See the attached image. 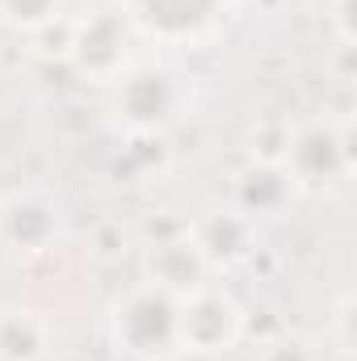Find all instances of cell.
<instances>
[{"label": "cell", "instance_id": "30bf717a", "mask_svg": "<svg viewBox=\"0 0 357 361\" xmlns=\"http://www.w3.org/2000/svg\"><path fill=\"white\" fill-rule=\"evenodd\" d=\"M290 177L282 164H257L253 173L240 177V214L244 219H257V214H273L286 197H290Z\"/></svg>", "mask_w": 357, "mask_h": 361}, {"label": "cell", "instance_id": "52a82bcc", "mask_svg": "<svg viewBox=\"0 0 357 361\" xmlns=\"http://www.w3.org/2000/svg\"><path fill=\"white\" fill-rule=\"evenodd\" d=\"M177 105V85L169 72H135L122 80V114L135 126H156L173 114Z\"/></svg>", "mask_w": 357, "mask_h": 361}, {"label": "cell", "instance_id": "6da1fadb", "mask_svg": "<svg viewBox=\"0 0 357 361\" xmlns=\"http://www.w3.org/2000/svg\"><path fill=\"white\" fill-rule=\"evenodd\" d=\"M286 177L294 189H332L349 177L353 147H349V122H311L286 143Z\"/></svg>", "mask_w": 357, "mask_h": 361}, {"label": "cell", "instance_id": "7c38bea8", "mask_svg": "<svg viewBox=\"0 0 357 361\" xmlns=\"http://www.w3.org/2000/svg\"><path fill=\"white\" fill-rule=\"evenodd\" d=\"M0 13L17 30H42L59 21V0H0Z\"/></svg>", "mask_w": 357, "mask_h": 361}, {"label": "cell", "instance_id": "8fae6325", "mask_svg": "<svg viewBox=\"0 0 357 361\" xmlns=\"http://www.w3.org/2000/svg\"><path fill=\"white\" fill-rule=\"evenodd\" d=\"M47 345V328L30 311H8L0 319V361H38Z\"/></svg>", "mask_w": 357, "mask_h": 361}, {"label": "cell", "instance_id": "8992f818", "mask_svg": "<svg viewBox=\"0 0 357 361\" xmlns=\"http://www.w3.org/2000/svg\"><path fill=\"white\" fill-rule=\"evenodd\" d=\"M68 55L80 63V72L89 76H114L126 59V38H122V21L118 17H89L85 25H72V47Z\"/></svg>", "mask_w": 357, "mask_h": 361}, {"label": "cell", "instance_id": "277c9868", "mask_svg": "<svg viewBox=\"0 0 357 361\" xmlns=\"http://www.w3.org/2000/svg\"><path fill=\"white\" fill-rule=\"evenodd\" d=\"M206 269L210 265L202 261V252H198V244H193L189 231H177L169 240H156L147 248V277H152L147 286H156V290H164L173 298H185L198 286H206Z\"/></svg>", "mask_w": 357, "mask_h": 361}, {"label": "cell", "instance_id": "ba28073f", "mask_svg": "<svg viewBox=\"0 0 357 361\" xmlns=\"http://www.w3.org/2000/svg\"><path fill=\"white\" fill-rule=\"evenodd\" d=\"M219 0H135V17L164 38L198 34L206 21H214Z\"/></svg>", "mask_w": 357, "mask_h": 361}, {"label": "cell", "instance_id": "3957f363", "mask_svg": "<svg viewBox=\"0 0 357 361\" xmlns=\"http://www.w3.org/2000/svg\"><path fill=\"white\" fill-rule=\"evenodd\" d=\"M240 307L227 290L198 286L193 294L177 298V345L193 353H214L236 341L240 332Z\"/></svg>", "mask_w": 357, "mask_h": 361}, {"label": "cell", "instance_id": "5b68a950", "mask_svg": "<svg viewBox=\"0 0 357 361\" xmlns=\"http://www.w3.org/2000/svg\"><path fill=\"white\" fill-rule=\"evenodd\" d=\"M59 231V214L51 202H42L38 193H17L0 206V240L13 244L17 252H38L55 240Z\"/></svg>", "mask_w": 357, "mask_h": 361}, {"label": "cell", "instance_id": "9c48e42d", "mask_svg": "<svg viewBox=\"0 0 357 361\" xmlns=\"http://www.w3.org/2000/svg\"><path fill=\"white\" fill-rule=\"evenodd\" d=\"M198 252L206 265H231V261H244L248 257V244H253V219H244L240 210H227V214H210L198 235H193Z\"/></svg>", "mask_w": 357, "mask_h": 361}, {"label": "cell", "instance_id": "7a4b0ae2", "mask_svg": "<svg viewBox=\"0 0 357 361\" xmlns=\"http://www.w3.org/2000/svg\"><path fill=\"white\" fill-rule=\"evenodd\" d=\"M114 336L126 353L135 357H169L177 345V298L143 286L126 294L114 311Z\"/></svg>", "mask_w": 357, "mask_h": 361}]
</instances>
